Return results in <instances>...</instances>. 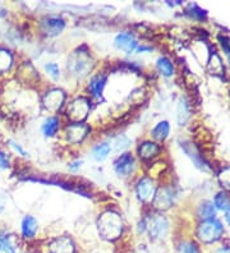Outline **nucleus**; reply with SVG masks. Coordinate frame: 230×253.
Here are the masks:
<instances>
[{
  "instance_id": "obj_8",
  "label": "nucleus",
  "mask_w": 230,
  "mask_h": 253,
  "mask_svg": "<svg viewBox=\"0 0 230 253\" xmlns=\"http://www.w3.org/2000/svg\"><path fill=\"white\" fill-rule=\"evenodd\" d=\"M147 228L148 232L153 238H163L166 234V230H168V222L161 219V217H157V219H153L151 221Z\"/></svg>"
},
{
  "instance_id": "obj_11",
  "label": "nucleus",
  "mask_w": 230,
  "mask_h": 253,
  "mask_svg": "<svg viewBox=\"0 0 230 253\" xmlns=\"http://www.w3.org/2000/svg\"><path fill=\"white\" fill-rule=\"evenodd\" d=\"M198 215L201 219L203 220H210L215 219V215H216V210H215V206L212 205V202L206 201L203 202L198 209Z\"/></svg>"
},
{
  "instance_id": "obj_20",
  "label": "nucleus",
  "mask_w": 230,
  "mask_h": 253,
  "mask_svg": "<svg viewBox=\"0 0 230 253\" xmlns=\"http://www.w3.org/2000/svg\"><path fill=\"white\" fill-rule=\"evenodd\" d=\"M86 132H87L86 126H81V124L72 126L71 128H68V138L72 139L73 138V136H76V138H74V142H78V141H81V139L85 137Z\"/></svg>"
},
{
  "instance_id": "obj_5",
  "label": "nucleus",
  "mask_w": 230,
  "mask_h": 253,
  "mask_svg": "<svg viewBox=\"0 0 230 253\" xmlns=\"http://www.w3.org/2000/svg\"><path fill=\"white\" fill-rule=\"evenodd\" d=\"M51 253H74V246L72 241L67 237H60L50 244Z\"/></svg>"
},
{
  "instance_id": "obj_32",
  "label": "nucleus",
  "mask_w": 230,
  "mask_h": 253,
  "mask_svg": "<svg viewBox=\"0 0 230 253\" xmlns=\"http://www.w3.org/2000/svg\"><path fill=\"white\" fill-rule=\"evenodd\" d=\"M4 14H5V10H4L3 8H0V17H3Z\"/></svg>"
},
{
  "instance_id": "obj_26",
  "label": "nucleus",
  "mask_w": 230,
  "mask_h": 253,
  "mask_svg": "<svg viewBox=\"0 0 230 253\" xmlns=\"http://www.w3.org/2000/svg\"><path fill=\"white\" fill-rule=\"evenodd\" d=\"M220 182L221 184H224V187L230 189V168L225 169L223 173L220 174Z\"/></svg>"
},
{
  "instance_id": "obj_15",
  "label": "nucleus",
  "mask_w": 230,
  "mask_h": 253,
  "mask_svg": "<svg viewBox=\"0 0 230 253\" xmlns=\"http://www.w3.org/2000/svg\"><path fill=\"white\" fill-rule=\"evenodd\" d=\"M169 132H170V126H169L168 122H160L152 129V136L159 141H163L168 137Z\"/></svg>"
},
{
  "instance_id": "obj_9",
  "label": "nucleus",
  "mask_w": 230,
  "mask_h": 253,
  "mask_svg": "<svg viewBox=\"0 0 230 253\" xmlns=\"http://www.w3.org/2000/svg\"><path fill=\"white\" fill-rule=\"evenodd\" d=\"M89 102L86 101V100H77V101H74L73 104H72L71 109L68 110V114H71V117L73 118V119H76V121H80L78 119V113H81V118H85L87 114V111H89Z\"/></svg>"
},
{
  "instance_id": "obj_30",
  "label": "nucleus",
  "mask_w": 230,
  "mask_h": 253,
  "mask_svg": "<svg viewBox=\"0 0 230 253\" xmlns=\"http://www.w3.org/2000/svg\"><path fill=\"white\" fill-rule=\"evenodd\" d=\"M212 253H230V247L229 246H223V247L216 248Z\"/></svg>"
},
{
  "instance_id": "obj_24",
  "label": "nucleus",
  "mask_w": 230,
  "mask_h": 253,
  "mask_svg": "<svg viewBox=\"0 0 230 253\" xmlns=\"http://www.w3.org/2000/svg\"><path fill=\"white\" fill-rule=\"evenodd\" d=\"M189 9H190V12H188V14H189L192 18H196V19H198V21H202V19H205L206 16H207L206 10L201 9L198 5H196V4H192V5H189Z\"/></svg>"
},
{
  "instance_id": "obj_1",
  "label": "nucleus",
  "mask_w": 230,
  "mask_h": 253,
  "mask_svg": "<svg viewBox=\"0 0 230 253\" xmlns=\"http://www.w3.org/2000/svg\"><path fill=\"white\" fill-rule=\"evenodd\" d=\"M223 234H224V226L216 219L203 220L197 228V237L199 241L206 244H212L220 241Z\"/></svg>"
},
{
  "instance_id": "obj_7",
  "label": "nucleus",
  "mask_w": 230,
  "mask_h": 253,
  "mask_svg": "<svg viewBox=\"0 0 230 253\" xmlns=\"http://www.w3.org/2000/svg\"><path fill=\"white\" fill-rule=\"evenodd\" d=\"M137 193L139 200L148 201L150 198H152L153 193H155V185L150 179L144 178V179L139 180V183H138Z\"/></svg>"
},
{
  "instance_id": "obj_25",
  "label": "nucleus",
  "mask_w": 230,
  "mask_h": 253,
  "mask_svg": "<svg viewBox=\"0 0 230 253\" xmlns=\"http://www.w3.org/2000/svg\"><path fill=\"white\" fill-rule=\"evenodd\" d=\"M189 118V106L184 100L179 104V123H184Z\"/></svg>"
},
{
  "instance_id": "obj_29",
  "label": "nucleus",
  "mask_w": 230,
  "mask_h": 253,
  "mask_svg": "<svg viewBox=\"0 0 230 253\" xmlns=\"http://www.w3.org/2000/svg\"><path fill=\"white\" fill-rule=\"evenodd\" d=\"M5 204H6L5 192L0 189V212H1V211L4 210V207H5Z\"/></svg>"
},
{
  "instance_id": "obj_23",
  "label": "nucleus",
  "mask_w": 230,
  "mask_h": 253,
  "mask_svg": "<svg viewBox=\"0 0 230 253\" xmlns=\"http://www.w3.org/2000/svg\"><path fill=\"white\" fill-rule=\"evenodd\" d=\"M12 55L6 50H0V72H5L12 65Z\"/></svg>"
},
{
  "instance_id": "obj_22",
  "label": "nucleus",
  "mask_w": 230,
  "mask_h": 253,
  "mask_svg": "<svg viewBox=\"0 0 230 253\" xmlns=\"http://www.w3.org/2000/svg\"><path fill=\"white\" fill-rule=\"evenodd\" d=\"M177 252L178 253H201L199 252V247L197 246L194 242L185 241L182 242L181 244L177 248Z\"/></svg>"
},
{
  "instance_id": "obj_14",
  "label": "nucleus",
  "mask_w": 230,
  "mask_h": 253,
  "mask_svg": "<svg viewBox=\"0 0 230 253\" xmlns=\"http://www.w3.org/2000/svg\"><path fill=\"white\" fill-rule=\"evenodd\" d=\"M159 146L156 143H152V142H144L143 145L139 147V155H141L143 159H151L153 158L155 155L159 152Z\"/></svg>"
},
{
  "instance_id": "obj_28",
  "label": "nucleus",
  "mask_w": 230,
  "mask_h": 253,
  "mask_svg": "<svg viewBox=\"0 0 230 253\" xmlns=\"http://www.w3.org/2000/svg\"><path fill=\"white\" fill-rule=\"evenodd\" d=\"M8 167H9V161L3 152H0V169H6Z\"/></svg>"
},
{
  "instance_id": "obj_4",
  "label": "nucleus",
  "mask_w": 230,
  "mask_h": 253,
  "mask_svg": "<svg viewBox=\"0 0 230 253\" xmlns=\"http://www.w3.org/2000/svg\"><path fill=\"white\" fill-rule=\"evenodd\" d=\"M115 170L119 175L127 176L133 171V168H135V160L129 154H123L120 155L118 160L114 164Z\"/></svg>"
},
{
  "instance_id": "obj_3",
  "label": "nucleus",
  "mask_w": 230,
  "mask_h": 253,
  "mask_svg": "<svg viewBox=\"0 0 230 253\" xmlns=\"http://www.w3.org/2000/svg\"><path fill=\"white\" fill-rule=\"evenodd\" d=\"M115 46L118 49L126 51V53H133L137 49V41L135 40V37L128 32H122L115 37Z\"/></svg>"
},
{
  "instance_id": "obj_19",
  "label": "nucleus",
  "mask_w": 230,
  "mask_h": 253,
  "mask_svg": "<svg viewBox=\"0 0 230 253\" xmlns=\"http://www.w3.org/2000/svg\"><path fill=\"white\" fill-rule=\"evenodd\" d=\"M0 252L3 253H15L14 244L12 243V239L5 233H0Z\"/></svg>"
},
{
  "instance_id": "obj_21",
  "label": "nucleus",
  "mask_w": 230,
  "mask_h": 253,
  "mask_svg": "<svg viewBox=\"0 0 230 253\" xmlns=\"http://www.w3.org/2000/svg\"><path fill=\"white\" fill-rule=\"evenodd\" d=\"M109 152H110V146L107 145V143H101V145L96 146V147L93 148V152H92V154H93L95 160L102 161L106 159Z\"/></svg>"
},
{
  "instance_id": "obj_2",
  "label": "nucleus",
  "mask_w": 230,
  "mask_h": 253,
  "mask_svg": "<svg viewBox=\"0 0 230 253\" xmlns=\"http://www.w3.org/2000/svg\"><path fill=\"white\" fill-rule=\"evenodd\" d=\"M98 230L102 238L107 241H114L122 234V220L117 213H104L98 220Z\"/></svg>"
},
{
  "instance_id": "obj_31",
  "label": "nucleus",
  "mask_w": 230,
  "mask_h": 253,
  "mask_svg": "<svg viewBox=\"0 0 230 253\" xmlns=\"http://www.w3.org/2000/svg\"><path fill=\"white\" fill-rule=\"evenodd\" d=\"M10 143H12V146L15 148V150H17V151L21 152V155H23V156H26V151H25V150H23V148L21 147V146H18V145H17V143L13 142V141H10Z\"/></svg>"
},
{
  "instance_id": "obj_33",
  "label": "nucleus",
  "mask_w": 230,
  "mask_h": 253,
  "mask_svg": "<svg viewBox=\"0 0 230 253\" xmlns=\"http://www.w3.org/2000/svg\"><path fill=\"white\" fill-rule=\"evenodd\" d=\"M229 221H230V219H229Z\"/></svg>"
},
{
  "instance_id": "obj_6",
  "label": "nucleus",
  "mask_w": 230,
  "mask_h": 253,
  "mask_svg": "<svg viewBox=\"0 0 230 253\" xmlns=\"http://www.w3.org/2000/svg\"><path fill=\"white\" fill-rule=\"evenodd\" d=\"M64 26L65 23L63 18L56 16H51L44 21V30H45L46 34L49 35H58L59 32L63 31Z\"/></svg>"
},
{
  "instance_id": "obj_12",
  "label": "nucleus",
  "mask_w": 230,
  "mask_h": 253,
  "mask_svg": "<svg viewBox=\"0 0 230 253\" xmlns=\"http://www.w3.org/2000/svg\"><path fill=\"white\" fill-rule=\"evenodd\" d=\"M188 146L183 145V148L184 151L187 152L188 155H189V158L192 159V160L194 161V164H196L197 167L201 168V169H207V163H206L205 160L202 159V156H198V154H197V151L194 150V147L192 145H189V143H187Z\"/></svg>"
},
{
  "instance_id": "obj_13",
  "label": "nucleus",
  "mask_w": 230,
  "mask_h": 253,
  "mask_svg": "<svg viewBox=\"0 0 230 253\" xmlns=\"http://www.w3.org/2000/svg\"><path fill=\"white\" fill-rule=\"evenodd\" d=\"M105 82H106V78L104 76H97V77L93 78L90 84V90H91L92 95L100 97L105 87Z\"/></svg>"
},
{
  "instance_id": "obj_27",
  "label": "nucleus",
  "mask_w": 230,
  "mask_h": 253,
  "mask_svg": "<svg viewBox=\"0 0 230 253\" xmlns=\"http://www.w3.org/2000/svg\"><path fill=\"white\" fill-rule=\"evenodd\" d=\"M46 68V72L51 76L54 80H56V78L59 77V68H58V65L54 64V63H50V64H47L45 67Z\"/></svg>"
},
{
  "instance_id": "obj_17",
  "label": "nucleus",
  "mask_w": 230,
  "mask_h": 253,
  "mask_svg": "<svg viewBox=\"0 0 230 253\" xmlns=\"http://www.w3.org/2000/svg\"><path fill=\"white\" fill-rule=\"evenodd\" d=\"M59 128V122L56 118H49L43 124V132L46 137H51L56 133Z\"/></svg>"
},
{
  "instance_id": "obj_16",
  "label": "nucleus",
  "mask_w": 230,
  "mask_h": 253,
  "mask_svg": "<svg viewBox=\"0 0 230 253\" xmlns=\"http://www.w3.org/2000/svg\"><path fill=\"white\" fill-rule=\"evenodd\" d=\"M156 65L157 69H159L164 76H166V77H169V76H172V74L174 73V67H173L172 62H170L168 58H165V56H161V58L157 59Z\"/></svg>"
},
{
  "instance_id": "obj_10",
  "label": "nucleus",
  "mask_w": 230,
  "mask_h": 253,
  "mask_svg": "<svg viewBox=\"0 0 230 253\" xmlns=\"http://www.w3.org/2000/svg\"><path fill=\"white\" fill-rule=\"evenodd\" d=\"M37 232V221L35 217L26 216L22 221V233L26 238H34Z\"/></svg>"
},
{
  "instance_id": "obj_18",
  "label": "nucleus",
  "mask_w": 230,
  "mask_h": 253,
  "mask_svg": "<svg viewBox=\"0 0 230 253\" xmlns=\"http://www.w3.org/2000/svg\"><path fill=\"white\" fill-rule=\"evenodd\" d=\"M214 206L227 213L230 212V200L225 193H219V195L215 196Z\"/></svg>"
}]
</instances>
